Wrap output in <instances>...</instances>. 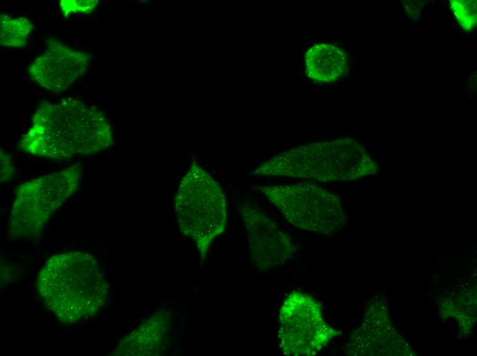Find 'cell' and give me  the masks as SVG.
I'll return each mask as SVG.
<instances>
[{"label": "cell", "mask_w": 477, "mask_h": 356, "mask_svg": "<svg viewBox=\"0 0 477 356\" xmlns=\"http://www.w3.org/2000/svg\"><path fill=\"white\" fill-rule=\"evenodd\" d=\"M114 133L107 116L94 106L71 98L42 101L18 147L30 155L64 160L110 147Z\"/></svg>", "instance_id": "cell-1"}, {"label": "cell", "mask_w": 477, "mask_h": 356, "mask_svg": "<svg viewBox=\"0 0 477 356\" xmlns=\"http://www.w3.org/2000/svg\"><path fill=\"white\" fill-rule=\"evenodd\" d=\"M37 290L44 305L66 324L94 316L109 295L108 283L97 259L80 251L49 258L38 273Z\"/></svg>", "instance_id": "cell-2"}, {"label": "cell", "mask_w": 477, "mask_h": 356, "mask_svg": "<svg viewBox=\"0 0 477 356\" xmlns=\"http://www.w3.org/2000/svg\"><path fill=\"white\" fill-rule=\"evenodd\" d=\"M362 147L352 139L308 143L279 153L262 163L254 173L329 181L355 179L368 167Z\"/></svg>", "instance_id": "cell-3"}, {"label": "cell", "mask_w": 477, "mask_h": 356, "mask_svg": "<svg viewBox=\"0 0 477 356\" xmlns=\"http://www.w3.org/2000/svg\"><path fill=\"white\" fill-rule=\"evenodd\" d=\"M173 203L180 230L193 240L203 262L213 240L225 229L224 193L213 177L193 162L179 182Z\"/></svg>", "instance_id": "cell-4"}, {"label": "cell", "mask_w": 477, "mask_h": 356, "mask_svg": "<svg viewBox=\"0 0 477 356\" xmlns=\"http://www.w3.org/2000/svg\"><path fill=\"white\" fill-rule=\"evenodd\" d=\"M81 173L80 164H74L19 186L10 214L11 236L37 240L52 214L78 189Z\"/></svg>", "instance_id": "cell-5"}, {"label": "cell", "mask_w": 477, "mask_h": 356, "mask_svg": "<svg viewBox=\"0 0 477 356\" xmlns=\"http://www.w3.org/2000/svg\"><path fill=\"white\" fill-rule=\"evenodd\" d=\"M285 219L300 229L330 235L344 215L339 198L310 182L260 188Z\"/></svg>", "instance_id": "cell-6"}, {"label": "cell", "mask_w": 477, "mask_h": 356, "mask_svg": "<svg viewBox=\"0 0 477 356\" xmlns=\"http://www.w3.org/2000/svg\"><path fill=\"white\" fill-rule=\"evenodd\" d=\"M337 334L325 320L319 302L310 294L295 290L282 301L278 313V341L283 355H316Z\"/></svg>", "instance_id": "cell-7"}, {"label": "cell", "mask_w": 477, "mask_h": 356, "mask_svg": "<svg viewBox=\"0 0 477 356\" xmlns=\"http://www.w3.org/2000/svg\"><path fill=\"white\" fill-rule=\"evenodd\" d=\"M252 264L265 272L293 259L297 251L291 236L258 207L245 203L241 209Z\"/></svg>", "instance_id": "cell-8"}, {"label": "cell", "mask_w": 477, "mask_h": 356, "mask_svg": "<svg viewBox=\"0 0 477 356\" xmlns=\"http://www.w3.org/2000/svg\"><path fill=\"white\" fill-rule=\"evenodd\" d=\"M89 53L51 39L43 52L27 68L32 81L53 93H60L85 75L90 66Z\"/></svg>", "instance_id": "cell-9"}, {"label": "cell", "mask_w": 477, "mask_h": 356, "mask_svg": "<svg viewBox=\"0 0 477 356\" xmlns=\"http://www.w3.org/2000/svg\"><path fill=\"white\" fill-rule=\"evenodd\" d=\"M172 315L162 309L119 343L115 355H158L163 351L171 328Z\"/></svg>", "instance_id": "cell-10"}, {"label": "cell", "mask_w": 477, "mask_h": 356, "mask_svg": "<svg viewBox=\"0 0 477 356\" xmlns=\"http://www.w3.org/2000/svg\"><path fill=\"white\" fill-rule=\"evenodd\" d=\"M307 76L316 81L330 83L346 74L349 62L346 53L339 47L319 43L310 47L305 53Z\"/></svg>", "instance_id": "cell-11"}, {"label": "cell", "mask_w": 477, "mask_h": 356, "mask_svg": "<svg viewBox=\"0 0 477 356\" xmlns=\"http://www.w3.org/2000/svg\"><path fill=\"white\" fill-rule=\"evenodd\" d=\"M34 29L33 23L25 17L0 15V44L16 49L23 48Z\"/></svg>", "instance_id": "cell-12"}, {"label": "cell", "mask_w": 477, "mask_h": 356, "mask_svg": "<svg viewBox=\"0 0 477 356\" xmlns=\"http://www.w3.org/2000/svg\"><path fill=\"white\" fill-rule=\"evenodd\" d=\"M476 0L450 1V9L458 24L467 31H472L477 23V6Z\"/></svg>", "instance_id": "cell-13"}, {"label": "cell", "mask_w": 477, "mask_h": 356, "mask_svg": "<svg viewBox=\"0 0 477 356\" xmlns=\"http://www.w3.org/2000/svg\"><path fill=\"white\" fill-rule=\"evenodd\" d=\"M98 4L97 0H62L59 3V7L64 16H69L90 13L96 10Z\"/></svg>", "instance_id": "cell-14"}, {"label": "cell", "mask_w": 477, "mask_h": 356, "mask_svg": "<svg viewBox=\"0 0 477 356\" xmlns=\"http://www.w3.org/2000/svg\"><path fill=\"white\" fill-rule=\"evenodd\" d=\"M1 183L10 180L13 176V164L11 156L3 151H0Z\"/></svg>", "instance_id": "cell-15"}]
</instances>
